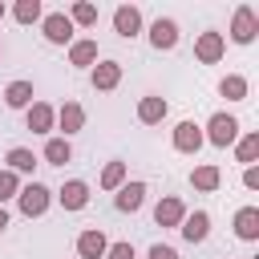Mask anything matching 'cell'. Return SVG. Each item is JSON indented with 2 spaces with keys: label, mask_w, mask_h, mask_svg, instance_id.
Masks as SVG:
<instances>
[{
  "label": "cell",
  "mask_w": 259,
  "mask_h": 259,
  "mask_svg": "<svg viewBox=\"0 0 259 259\" xmlns=\"http://www.w3.org/2000/svg\"><path fill=\"white\" fill-rule=\"evenodd\" d=\"M49 202H53V190H49L45 182H28V186H20V194H16V206H20L24 219H40V214L49 210Z\"/></svg>",
  "instance_id": "6da1fadb"
},
{
  "label": "cell",
  "mask_w": 259,
  "mask_h": 259,
  "mask_svg": "<svg viewBox=\"0 0 259 259\" xmlns=\"http://www.w3.org/2000/svg\"><path fill=\"white\" fill-rule=\"evenodd\" d=\"M202 138H206L210 146H219V150H227V146H235V142H239V121H235L231 113H214V117L206 121V130H202Z\"/></svg>",
  "instance_id": "7a4b0ae2"
},
{
  "label": "cell",
  "mask_w": 259,
  "mask_h": 259,
  "mask_svg": "<svg viewBox=\"0 0 259 259\" xmlns=\"http://www.w3.org/2000/svg\"><path fill=\"white\" fill-rule=\"evenodd\" d=\"M255 36H259V16H255L251 4H239L235 16H231V40L235 45H251Z\"/></svg>",
  "instance_id": "3957f363"
},
{
  "label": "cell",
  "mask_w": 259,
  "mask_h": 259,
  "mask_svg": "<svg viewBox=\"0 0 259 259\" xmlns=\"http://www.w3.org/2000/svg\"><path fill=\"white\" fill-rule=\"evenodd\" d=\"M40 32L49 45H73V20L65 12H45L40 16Z\"/></svg>",
  "instance_id": "277c9868"
},
{
  "label": "cell",
  "mask_w": 259,
  "mask_h": 259,
  "mask_svg": "<svg viewBox=\"0 0 259 259\" xmlns=\"http://www.w3.org/2000/svg\"><path fill=\"white\" fill-rule=\"evenodd\" d=\"M223 53H227L223 32L206 28V32H198V36H194V57H198L202 65H219V61H223Z\"/></svg>",
  "instance_id": "5b68a950"
},
{
  "label": "cell",
  "mask_w": 259,
  "mask_h": 259,
  "mask_svg": "<svg viewBox=\"0 0 259 259\" xmlns=\"http://www.w3.org/2000/svg\"><path fill=\"white\" fill-rule=\"evenodd\" d=\"M202 142H206V138H202V125H198V121L186 117V121L174 125V150H178V154H198Z\"/></svg>",
  "instance_id": "8992f818"
},
{
  "label": "cell",
  "mask_w": 259,
  "mask_h": 259,
  "mask_svg": "<svg viewBox=\"0 0 259 259\" xmlns=\"http://www.w3.org/2000/svg\"><path fill=\"white\" fill-rule=\"evenodd\" d=\"M57 130H61L65 142H69L73 134L85 130V109H81V101H65V105L57 109Z\"/></svg>",
  "instance_id": "52a82bcc"
},
{
  "label": "cell",
  "mask_w": 259,
  "mask_h": 259,
  "mask_svg": "<svg viewBox=\"0 0 259 259\" xmlns=\"http://www.w3.org/2000/svg\"><path fill=\"white\" fill-rule=\"evenodd\" d=\"M113 32H117L121 40L138 36V32H142V12H138L134 4H117V8H113Z\"/></svg>",
  "instance_id": "ba28073f"
},
{
  "label": "cell",
  "mask_w": 259,
  "mask_h": 259,
  "mask_svg": "<svg viewBox=\"0 0 259 259\" xmlns=\"http://www.w3.org/2000/svg\"><path fill=\"white\" fill-rule=\"evenodd\" d=\"M142 202H146V182H121L117 194H113V206H117L121 214L142 210Z\"/></svg>",
  "instance_id": "9c48e42d"
},
{
  "label": "cell",
  "mask_w": 259,
  "mask_h": 259,
  "mask_svg": "<svg viewBox=\"0 0 259 259\" xmlns=\"http://www.w3.org/2000/svg\"><path fill=\"white\" fill-rule=\"evenodd\" d=\"M178 231H182L186 243H206V235H210V214H206V210H186V219L178 223Z\"/></svg>",
  "instance_id": "30bf717a"
},
{
  "label": "cell",
  "mask_w": 259,
  "mask_h": 259,
  "mask_svg": "<svg viewBox=\"0 0 259 259\" xmlns=\"http://www.w3.org/2000/svg\"><path fill=\"white\" fill-rule=\"evenodd\" d=\"M105 247H109V239H105L101 227H85V231L77 235V255H81V259H101Z\"/></svg>",
  "instance_id": "8fae6325"
},
{
  "label": "cell",
  "mask_w": 259,
  "mask_h": 259,
  "mask_svg": "<svg viewBox=\"0 0 259 259\" xmlns=\"http://www.w3.org/2000/svg\"><path fill=\"white\" fill-rule=\"evenodd\" d=\"M150 45H154L158 53H170V49L178 45V24H174L170 16H158V20L150 24Z\"/></svg>",
  "instance_id": "7c38bea8"
},
{
  "label": "cell",
  "mask_w": 259,
  "mask_h": 259,
  "mask_svg": "<svg viewBox=\"0 0 259 259\" xmlns=\"http://www.w3.org/2000/svg\"><path fill=\"white\" fill-rule=\"evenodd\" d=\"M89 81H93V89H101V93L117 89V81H121V61H97V65L89 69Z\"/></svg>",
  "instance_id": "4fadbf2b"
},
{
  "label": "cell",
  "mask_w": 259,
  "mask_h": 259,
  "mask_svg": "<svg viewBox=\"0 0 259 259\" xmlns=\"http://www.w3.org/2000/svg\"><path fill=\"white\" fill-rule=\"evenodd\" d=\"M24 121H28L32 134H49V130L57 125V109H53L49 101H32V105L24 109Z\"/></svg>",
  "instance_id": "5bb4252c"
},
{
  "label": "cell",
  "mask_w": 259,
  "mask_h": 259,
  "mask_svg": "<svg viewBox=\"0 0 259 259\" xmlns=\"http://www.w3.org/2000/svg\"><path fill=\"white\" fill-rule=\"evenodd\" d=\"M57 202H61L65 210H85V206H89V186H85L81 178H69V182L57 190Z\"/></svg>",
  "instance_id": "9a60e30c"
},
{
  "label": "cell",
  "mask_w": 259,
  "mask_h": 259,
  "mask_svg": "<svg viewBox=\"0 0 259 259\" xmlns=\"http://www.w3.org/2000/svg\"><path fill=\"white\" fill-rule=\"evenodd\" d=\"M166 113H170V101L158 97V93H146V97L138 101V121H142V125H158Z\"/></svg>",
  "instance_id": "2e32d148"
},
{
  "label": "cell",
  "mask_w": 259,
  "mask_h": 259,
  "mask_svg": "<svg viewBox=\"0 0 259 259\" xmlns=\"http://www.w3.org/2000/svg\"><path fill=\"white\" fill-rule=\"evenodd\" d=\"M182 219H186V202L174 198V194H166V198L154 206V223H158V227H178Z\"/></svg>",
  "instance_id": "e0dca14e"
},
{
  "label": "cell",
  "mask_w": 259,
  "mask_h": 259,
  "mask_svg": "<svg viewBox=\"0 0 259 259\" xmlns=\"http://www.w3.org/2000/svg\"><path fill=\"white\" fill-rule=\"evenodd\" d=\"M235 235L243 243H255L259 239V206H239L235 210Z\"/></svg>",
  "instance_id": "ac0fdd59"
},
{
  "label": "cell",
  "mask_w": 259,
  "mask_h": 259,
  "mask_svg": "<svg viewBox=\"0 0 259 259\" xmlns=\"http://www.w3.org/2000/svg\"><path fill=\"white\" fill-rule=\"evenodd\" d=\"M219 182H223V170H219L214 162H202V166H194V170H190V186H194V190H202V194L219 190Z\"/></svg>",
  "instance_id": "d6986e66"
},
{
  "label": "cell",
  "mask_w": 259,
  "mask_h": 259,
  "mask_svg": "<svg viewBox=\"0 0 259 259\" xmlns=\"http://www.w3.org/2000/svg\"><path fill=\"white\" fill-rule=\"evenodd\" d=\"M69 65L93 69V65H97V40H73V45H69Z\"/></svg>",
  "instance_id": "ffe728a7"
},
{
  "label": "cell",
  "mask_w": 259,
  "mask_h": 259,
  "mask_svg": "<svg viewBox=\"0 0 259 259\" xmlns=\"http://www.w3.org/2000/svg\"><path fill=\"white\" fill-rule=\"evenodd\" d=\"M4 105L8 109H28L32 105V81H12L4 89Z\"/></svg>",
  "instance_id": "44dd1931"
},
{
  "label": "cell",
  "mask_w": 259,
  "mask_h": 259,
  "mask_svg": "<svg viewBox=\"0 0 259 259\" xmlns=\"http://www.w3.org/2000/svg\"><path fill=\"white\" fill-rule=\"evenodd\" d=\"M4 162H8V170H12V174H32V166H36V154H32L28 146H12Z\"/></svg>",
  "instance_id": "7402d4cb"
},
{
  "label": "cell",
  "mask_w": 259,
  "mask_h": 259,
  "mask_svg": "<svg viewBox=\"0 0 259 259\" xmlns=\"http://www.w3.org/2000/svg\"><path fill=\"white\" fill-rule=\"evenodd\" d=\"M45 162H49V166H65V162H73V146H69L65 138H49V142H45Z\"/></svg>",
  "instance_id": "603a6c76"
},
{
  "label": "cell",
  "mask_w": 259,
  "mask_h": 259,
  "mask_svg": "<svg viewBox=\"0 0 259 259\" xmlns=\"http://www.w3.org/2000/svg\"><path fill=\"white\" fill-rule=\"evenodd\" d=\"M73 24H81V28H93L97 24V4H89V0H77V4H69V12H65Z\"/></svg>",
  "instance_id": "cb8c5ba5"
},
{
  "label": "cell",
  "mask_w": 259,
  "mask_h": 259,
  "mask_svg": "<svg viewBox=\"0 0 259 259\" xmlns=\"http://www.w3.org/2000/svg\"><path fill=\"white\" fill-rule=\"evenodd\" d=\"M219 93H223L227 101H247V77H239V73H227V77L219 81Z\"/></svg>",
  "instance_id": "d4e9b609"
},
{
  "label": "cell",
  "mask_w": 259,
  "mask_h": 259,
  "mask_svg": "<svg viewBox=\"0 0 259 259\" xmlns=\"http://www.w3.org/2000/svg\"><path fill=\"white\" fill-rule=\"evenodd\" d=\"M255 158H259V134H243V138L235 142V162L255 166Z\"/></svg>",
  "instance_id": "484cf974"
},
{
  "label": "cell",
  "mask_w": 259,
  "mask_h": 259,
  "mask_svg": "<svg viewBox=\"0 0 259 259\" xmlns=\"http://www.w3.org/2000/svg\"><path fill=\"white\" fill-rule=\"evenodd\" d=\"M12 16H16L20 24H36V20L45 16V8H40V0H16V4H12Z\"/></svg>",
  "instance_id": "4316f807"
},
{
  "label": "cell",
  "mask_w": 259,
  "mask_h": 259,
  "mask_svg": "<svg viewBox=\"0 0 259 259\" xmlns=\"http://www.w3.org/2000/svg\"><path fill=\"white\" fill-rule=\"evenodd\" d=\"M125 182V162H105L101 170V190H117Z\"/></svg>",
  "instance_id": "83f0119b"
},
{
  "label": "cell",
  "mask_w": 259,
  "mask_h": 259,
  "mask_svg": "<svg viewBox=\"0 0 259 259\" xmlns=\"http://www.w3.org/2000/svg\"><path fill=\"white\" fill-rule=\"evenodd\" d=\"M20 194V174H12V170H0V206L8 202V198H16Z\"/></svg>",
  "instance_id": "f1b7e54d"
},
{
  "label": "cell",
  "mask_w": 259,
  "mask_h": 259,
  "mask_svg": "<svg viewBox=\"0 0 259 259\" xmlns=\"http://www.w3.org/2000/svg\"><path fill=\"white\" fill-rule=\"evenodd\" d=\"M101 259H134V243H109Z\"/></svg>",
  "instance_id": "f546056e"
},
{
  "label": "cell",
  "mask_w": 259,
  "mask_h": 259,
  "mask_svg": "<svg viewBox=\"0 0 259 259\" xmlns=\"http://www.w3.org/2000/svg\"><path fill=\"white\" fill-rule=\"evenodd\" d=\"M150 259H178V251L166 247V243H154V247H150Z\"/></svg>",
  "instance_id": "4dcf8cb0"
},
{
  "label": "cell",
  "mask_w": 259,
  "mask_h": 259,
  "mask_svg": "<svg viewBox=\"0 0 259 259\" xmlns=\"http://www.w3.org/2000/svg\"><path fill=\"white\" fill-rule=\"evenodd\" d=\"M243 186L247 190H259V166H247L243 170Z\"/></svg>",
  "instance_id": "1f68e13d"
},
{
  "label": "cell",
  "mask_w": 259,
  "mask_h": 259,
  "mask_svg": "<svg viewBox=\"0 0 259 259\" xmlns=\"http://www.w3.org/2000/svg\"><path fill=\"white\" fill-rule=\"evenodd\" d=\"M4 227H8V210L0 206V235H4Z\"/></svg>",
  "instance_id": "d6a6232c"
},
{
  "label": "cell",
  "mask_w": 259,
  "mask_h": 259,
  "mask_svg": "<svg viewBox=\"0 0 259 259\" xmlns=\"http://www.w3.org/2000/svg\"><path fill=\"white\" fill-rule=\"evenodd\" d=\"M0 20H4V4H0Z\"/></svg>",
  "instance_id": "836d02e7"
},
{
  "label": "cell",
  "mask_w": 259,
  "mask_h": 259,
  "mask_svg": "<svg viewBox=\"0 0 259 259\" xmlns=\"http://www.w3.org/2000/svg\"><path fill=\"white\" fill-rule=\"evenodd\" d=\"M0 53H4V45H0Z\"/></svg>",
  "instance_id": "e575fe53"
}]
</instances>
